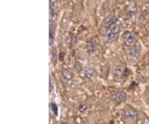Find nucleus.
<instances>
[{"label":"nucleus","mask_w":149,"mask_h":124,"mask_svg":"<svg viewBox=\"0 0 149 124\" xmlns=\"http://www.w3.org/2000/svg\"><path fill=\"white\" fill-rule=\"evenodd\" d=\"M123 116H124V119H125L126 121H128V122H135L138 118V113L133 107L126 106L125 109H124Z\"/></svg>","instance_id":"1"},{"label":"nucleus","mask_w":149,"mask_h":124,"mask_svg":"<svg viewBox=\"0 0 149 124\" xmlns=\"http://www.w3.org/2000/svg\"><path fill=\"white\" fill-rule=\"evenodd\" d=\"M136 36L134 33L132 32H125L123 34V44L125 45L126 47H132L136 44Z\"/></svg>","instance_id":"2"},{"label":"nucleus","mask_w":149,"mask_h":124,"mask_svg":"<svg viewBox=\"0 0 149 124\" xmlns=\"http://www.w3.org/2000/svg\"><path fill=\"white\" fill-rule=\"evenodd\" d=\"M141 53V46L140 45H134V46L130 47L128 53H127V57H128L129 61H135L139 57Z\"/></svg>","instance_id":"3"},{"label":"nucleus","mask_w":149,"mask_h":124,"mask_svg":"<svg viewBox=\"0 0 149 124\" xmlns=\"http://www.w3.org/2000/svg\"><path fill=\"white\" fill-rule=\"evenodd\" d=\"M111 98L114 102H116L117 104L122 103L126 100V94L124 91H121V90H118V91H115L112 94Z\"/></svg>","instance_id":"4"},{"label":"nucleus","mask_w":149,"mask_h":124,"mask_svg":"<svg viewBox=\"0 0 149 124\" xmlns=\"http://www.w3.org/2000/svg\"><path fill=\"white\" fill-rule=\"evenodd\" d=\"M117 22V18L115 17V16H111L109 20L107 21L104 24H103V27H102V33H104V32H107V30L109 29L110 27H111L112 25H114L115 23Z\"/></svg>","instance_id":"5"},{"label":"nucleus","mask_w":149,"mask_h":124,"mask_svg":"<svg viewBox=\"0 0 149 124\" xmlns=\"http://www.w3.org/2000/svg\"><path fill=\"white\" fill-rule=\"evenodd\" d=\"M95 49H97V44H95V39H90L86 42V52L90 55H92L93 53H95Z\"/></svg>","instance_id":"6"},{"label":"nucleus","mask_w":149,"mask_h":124,"mask_svg":"<svg viewBox=\"0 0 149 124\" xmlns=\"http://www.w3.org/2000/svg\"><path fill=\"white\" fill-rule=\"evenodd\" d=\"M72 78H73V73L69 70H63L61 71V80L63 82L67 83L72 80Z\"/></svg>","instance_id":"7"},{"label":"nucleus","mask_w":149,"mask_h":124,"mask_svg":"<svg viewBox=\"0 0 149 124\" xmlns=\"http://www.w3.org/2000/svg\"><path fill=\"white\" fill-rule=\"evenodd\" d=\"M118 37V34H113V33H105L103 35V42L107 44V43H111L115 41Z\"/></svg>","instance_id":"8"},{"label":"nucleus","mask_w":149,"mask_h":124,"mask_svg":"<svg viewBox=\"0 0 149 124\" xmlns=\"http://www.w3.org/2000/svg\"><path fill=\"white\" fill-rule=\"evenodd\" d=\"M55 30H56V27H55V24L54 23H51L50 24V34H49V44L50 46H52L53 43H54V40H55Z\"/></svg>","instance_id":"9"},{"label":"nucleus","mask_w":149,"mask_h":124,"mask_svg":"<svg viewBox=\"0 0 149 124\" xmlns=\"http://www.w3.org/2000/svg\"><path fill=\"white\" fill-rule=\"evenodd\" d=\"M95 68H93V67H86L85 69V76L86 78H92L95 77Z\"/></svg>","instance_id":"10"},{"label":"nucleus","mask_w":149,"mask_h":124,"mask_svg":"<svg viewBox=\"0 0 149 124\" xmlns=\"http://www.w3.org/2000/svg\"><path fill=\"white\" fill-rule=\"evenodd\" d=\"M124 69L123 67L121 66H118L116 69H115V71H114V78H121L122 77H123V71H124Z\"/></svg>","instance_id":"11"},{"label":"nucleus","mask_w":149,"mask_h":124,"mask_svg":"<svg viewBox=\"0 0 149 124\" xmlns=\"http://www.w3.org/2000/svg\"><path fill=\"white\" fill-rule=\"evenodd\" d=\"M58 0H50V16L53 17L55 12V6H56Z\"/></svg>","instance_id":"12"},{"label":"nucleus","mask_w":149,"mask_h":124,"mask_svg":"<svg viewBox=\"0 0 149 124\" xmlns=\"http://www.w3.org/2000/svg\"><path fill=\"white\" fill-rule=\"evenodd\" d=\"M50 106H51V109L53 110V112H54L55 115H58V106L56 105V104L51 103V104H50Z\"/></svg>","instance_id":"13"},{"label":"nucleus","mask_w":149,"mask_h":124,"mask_svg":"<svg viewBox=\"0 0 149 124\" xmlns=\"http://www.w3.org/2000/svg\"><path fill=\"white\" fill-rule=\"evenodd\" d=\"M128 75H129V70H128V69H127V68H125V69H124V71H123V77H122V78H126Z\"/></svg>","instance_id":"14"},{"label":"nucleus","mask_w":149,"mask_h":124,"mask_svg":"<svg viewBox=\"0 0 149 124\" xmlns=\"http://www.w3.org/2000/svg\"><path fill=\"white\" fill-rule=\"evenodd\" d=\"M85 109H86L85 105H81L80 106V111H81V112H84V111H85Z\"/></svg>","instance_id":"15"},{"label":"nucleus","mask_w":149,"mask_h":124,"mask_svg":"<svg viewBox=\"0 0 149 124\" xmlns=\"http://www.w3.org/2000/svg\"><path fill=\"white\" fill-rule=\"evenodd\" d=\"M64 56H65V54L61 53V54H60V56H59V59L61 60V61H63V60H64Z\"/></svg>","instance_id":"16"},{"label":"nucleus","mask_w":149,"mask_h":124,"mask_svg":"<svg viewBox=\"0 0 149 124\" xmlns=\"http://www.w3.org/2000/svg\"><path fill=\"white\" fill-rule=\"evenodd\" d=\"M141 124H149V120H148V119H145V120L142 121V123H141Z\"/></svg>","instance_id":"17"},{"label":"nucleus","mask_w":149,"mask_h":124,"mask_svg":"<svg viewBox=\"0 0 149 124\" xmlns=\"http://www.w3.org/2000/svg\"><path fill=\"white\" fill-rule=\"evenodd\" d=\"M52 89H53V87H52V83H51V80H50V92H52Z\"/></svg>","instance_id":"18"},{"label":"nucleus","mask_w":149,"mask_h":124,"mask_svg":"<svg viewBox=\"0 0 149 124\" xmlns=\"http://www.w3.org/2000/svg\"><path fill=\"white\" fill-rule=\"evenodd\" d=\"M109 124H114V123H113V120H111V121H110V122H109Z\"/></svg>","instance_id":"19"},{"label":"nucleus","mask_w":149,"mask_h":124,"mask_svg":"<svg viewBox=\"0 0 149 124\" xmlns=\"http://www.w3.org/2000/svg\"><path fill=\"white\" fill-rule=\"evenodd\" d=\"M61 124H68V123H67V122H62Z\"/></svg>","instance_id":"20"}]
</instances>
